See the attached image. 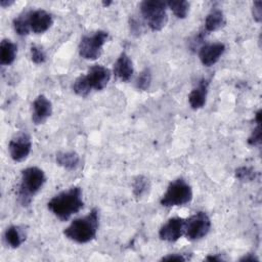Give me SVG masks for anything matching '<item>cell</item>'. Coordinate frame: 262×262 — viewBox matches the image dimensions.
I'll return each mask as SVG.
<instances>
[{"label": "cell", "mask_w": 262, "mask_h": 262, "mask_svg": "<svg viewBox=\"0 0 262 262\" xmlns=\"http://www.w3.org/2000/svg\"><path fill=\"white\" fill-rule=\"evenodd\" d=\"M185 219L180 217L170 218L166 223H164L160 230L159 236L162 241L174 243L177 242L184 234Z\"/></svg>", "instance_id": "9c48e42d"}, {"label": "cell", "mask_w": 262, "mask_h": 262, "mask_svg": "<svg viewBox=\"0 0 262 262\" xmlns=\"http://www.w3.org/2000/svg\"><path fill=\"white\" fill-rule=\"evenodd\" d=\"M151 83V73L149 69H144L137 77L135 81V86L138 90H147Z\"/></svg>", "instance_id": "cb8c5ba5"}, {"label": "cell", "mask_w": 262, "mask_h": 262, "mask_svg": "<svg viewBox=\"0 0 262 262\" xmlns=\"http://www.w3.org/2000/svg\"><path fill=\"white\" fill-rule=\"evenodd\" d=\"M82 189L79 186H72L55 194L47 203V208L61 221L69 220L84 207Z\"/></svg>", "instance_id": "6da1fadb"}, {"label": "cell", "mask_w": 262, "mask_h": 262, "mask_svg": "<svg viewBox=\"0 0 262 262\" xmlns=\"http://www.w3.org/2000/svg\"><path fill=\"white\" fill-rule=\"evenodd\" d=\"M234 175H235V178L238 179L239 181L246 182V181L254 180L256 178L257 172L253 168L243 166V167H238L237 169H235Z\"/></svg>", "instance_id": "d4e9b609"}, {"label": "cell", "mask_w": 262, "mask_h": 262, "mask_svg": "<svg viewBox=\"0 0 262 262\" xmlns=\"http://www.w3.org/2000/svg\"><path fill=\"white\" fill-rule=\"evenodd\" d=\"M211 228L210 217L205 212H198L185 219L184 235L190 241L205 237Z\"/></svg>", "instance_id": "52a82bcc"}, {"label": "cell", "mask_w": 262, "mask_h": 262, "mask_svg": "<svg viewBox=\"0 0 262 262\" xmlns=\"http://www.w3.org/2000/svg\"><path fill=\"white\" fill-rule=\"evenodd\" d=\"M162 261H185V257L181 254H169L161 259Z\"/></svg>", "instance_id": "f546056e"}, {"label": "cell", "mask_w": 262, "mask_h": 262, "mask_svg": "<svg viewBox=\"0 0 262 262\" xmlns=\"http://www.w3.org/2000/svg\"><path fill=\"white\" fill-rule=\"evenodd\" d=\"M149 187H150L149 180L145 176L139 175V176L135 177V179L133 181V194L137 199H140L148 192Z\"/></svg>", "instance_id": "44dd1931"}, {"label": "cell", "mask_w": 262, "mask_h": 262, "mask_svg": "<svg viewBox=\"0 0 262 262\" xmlns=\"http://www.w3.org/2000/svg\"><path fill=\"white\" fill-rule=\"evenodd\" d=\"M28 20L31 28L35 34H42L49 30L53 24V18L49 12L44 9H36L27 12Z\"/></svg>", "instance_id": "8fae6325"}, {"label": "cell", "mask_w": 262, "mask_h": 262, "mask_svg": "<svg viewBox=\"0 0 262 262\" xmlns=\"http://www.w3.org/2000/svg\"><path fill=\"white\" fill-rule=\"evenodd\" d=\"M252 14H253V18L257 23H261V20H262V1L257 0L253 3Z\"/></svg>", "instance_id": "83f0119b"}, {"label": "cell", "mask_w": 262, "mask_h": 262, "mask_svg": "<svg viewBox=\"0 0 262 262\" xmlns=\"http://www.w3.org/2000/svg\"><path fill=\"white\" fill-rule=\"evenodd\" d=\"M130 30L133 34H137L139 35L141 33V25L140 21H138V19L132 17L130 18Z\"/></svg>", "instance_id": "f1b7e54d"}, {"label": "cell", "mask_w": 262, "mask_h": 262, "mask_svg": "<svg viewBox=\"0 0 262 262\" xmlns=\"http://www.w3.org/2000/svg\"><path fill=\"white\" fill-rule=\"evenodd\" d=\"M208 86L209 82L206 79H202L198 86L190 91L188 95V102L192 110H199L205 105L208 94Z\"/></svg>", "instance_id": "9a60e30c"}, {"label": "cell", "mask_w": 262, "mask_h": 262, "mask_svg": "<svg viewBox=\"0 0 262 262\" xmlns=\"http://www.w3.org/2000/svg\"><path fill=\"white\" fill-rule=\"evenodd\" d=\"M12 25H13L14 31L19 36H27L31 31L27 12L25 14H20L17 17H15L12 21Z\"/></svg>", "instance_id": "603a6c76"}, {"label": "cell", "mask_w": 262, "mask_h": 262, "mask_svg": "<svg viewBox=\"0 0 262 262\" xmlns=\"http://www.w3.org/2000/svg\"><path fill=\"white\" fill-rule=\"evenodd\" d=\"M111 76H112V73L110 69L100 64L92 66L88 70L87 74L85 75L86 80L90 85L91 89H94L97 91L102 90L107 85V83L111 80Z\"/></svg>", "instance_id": "30bf717a"}, {"label": "cell", "mask_w": 262, "mask_h": 262, "mask_svg": "<svg viewBox=\"0 0 262 262\" xmlns=\"http://www.w3.org/2000/svg\"><path fill=\"white\" fill-rule=\"evenodd\" d=\"M111 3H112V2H103V5H106V6H107V5H110Z\"/></svg>", "instance_id": "836d02e7"}, {"label": "cell", "mask_w": 262, "mask_h": 262, "mask_svg": "<svg viewBox=\"0 0 262 262\" xmlns=\"http://www.w3.org/2000/svg\"><path fill=\"white\" fill-rule=\"evenodd\" d=\"M140 12L149 29L161 31L168 21L167 4L161 0H144L140 3Z\"/></svg>", "instance_id": "277c9868"}, {"label": "cell", "mask_w": 262, "mask_h": 262, "mask_svg": "<svg viewBox=\"0 0 262 262\" xmlns=\"http://www.w3.org/2000/svg\"><path fill=\"white\" fill-rule=\"evenodd\" d=\"M26 232L25 230L17 225L9 226L4 232V239L6 244L13 249L20 247V245L26 241Z\"/></svg>", "instance_id": "2e32d148"}, {"label": "cell", "mask_w": 262, "mask_h": 262, "mask_svg": "<svg viewBox=\"0 0 262 262\" xmlns=\"http://www.w3.org/2000/svg\"><path fill=\"white\" fill-rule=\"evenodd\" d=\"M32 121L35 125H41L52 114V103L43 94L38 95L32 104Z\"/></svg>", "instance_id": "7c38bea8"}, {"label": "cell", "mask_w": 262, "mask_h": 262, "mask_svg": "<svg viewBox=\"0 0 262 262\" xmlns=\"http://www.w3.org/2000/svg\"><path fill=\"white\" fill-rule=\"evenodd\" d=\"M225 51V44L221 42L203 45L199 50V58L205 67L215 64Z\"/></svg>", "instance_id": "4fadbf2b"}, {"label": "cell", "mask_w": 262, "mask_h": 262, "mask_svg": "<svg viewBox=\"0 0 262 262\" xmlns=\"http://www.w3.org/2000/svg\"><path fill=\"white\" fill-rule=\"evenodd\" d=\"M261 138H262V131H261V123H257V126L252 131V134L250 135L248 139V143L253 146H257L261 144Z\"/></svg>", "instance_id": "4316f807"}, {"label": "cell", "mask_w": 262, "mask_h": 262, "mask_svg": "<svg viewBox=\"0 0 262 262\" xmlns=\"http://www.w3.org/2000/svg\"><path fill=\"white\" fill-rule=\"evenodd\" d=\"M167 6L173 11L175 16L178 18H185L188 10H189V3L185 0H169Z\"/></svg>", "instance_id": "ffe728a7"}, {"label": "cell", "mask_w": 262, "mask_h": 262, "mask_svg": "<svg viewBox=\"0 0 262 262\" xmlns=\"http://www.w3.org/2000/svg\"><path fill=\"white\" fill-rule=\"evenodd\" d=\"M17 53V46L9 39H3L0 44V63L2 66L11 64Z\"/></svg>", "instance_id": "e0dca14e"}, {"label": "cell", "mask_w": 262, "mask_h": 262, "mask_svg": "<svg viewBox=\"0 0 262 262\" xmlns=\"http://www.w3.org/2000/svg\"><path fill=\"white\" fill-rule=\"evenodd\" d=\"M9 155L14 162L25 161L32 150V140L29 134L23 132L13 137L8 144Z\"/></svg>", "instance_id": "ba28073f"}, {"label": "cell", "mask_w": 262, "mask_h": 262, "mask_svg": "<svg viewBox=\"0 0 262 262\" xmlns=\"http://www.w3.org/2000/svg\"><path fill=\"white\" fill-rule=\"evenodd\" d=\"M46 176L38 167H28L21 171L20 183L18 186V201L23 206H28L32 198L42 188Z\"/></svg>", "instance_id": "3957f363"}, {"label": "cell", "mask_w": 262, "mask_h": 262, "mask_svg": "<svg viewBox=\"0 0 262 262\" xmlns=\"http://www.w3.org/2000/svg\"><path fill=\"white\" fill-rule=\"evenodd\" d=\"M133 63L126 52H122L114 64V74L122 81L128 82L133 75Z\"/></svg>", "instance_id": "5bb4252c"}, {"label": "cell", "mask_w": 262, "mask_h": 262, "mask_svg": "<svg viewBox=\"0 0 262 262\" xmlns=\"http://www.w3.org/2000/svg\"><path fill=\"white\" fill-rule=\"evenodd\" d=\"M207 261H222L223 259L219 255H210L206 258Z\"/></svg>", "instance_id": "1f68e13d"}, {"label": "cell", "mask_w": 262, "mask_h": 262, "mask_svg": "<svg viewBox=\"0 0 262 262\" xmlns=\"http://www.w3.org/2000/svg\"><path fill=\"white\" fill-rule=\"evenodd\" d=\"M107 38L108 34L105 31H96L92 35L82 37L78 47L80 56L88 60L98 58Z\"/></svg>", "instance_id": "8992f818"}, {"label": "cell", "mask_w": 262, "mask_h": 262, "mask_svg": "<svg viewBox=\"0 0 262 262\" xmlns=\"http://www.w3.org/2000/svg\"><path fill=\"white\" fill-rule=\"evenodd\" d=\"M98 221V211L94 208L86 216L73 220L71 224L64 228L63 234L69 239L78 244L89 243L96 236Z\"/></svg>", "instance_id": "7a4b0ae2"}, {"label": "cell", "mask_w": 262, "mask_h": 262, "mask_svg": "<svg viewBox=\"0 0 262 262\" xmlns=\"http://www.w3.org/2000/svg\"><path fill=\"white\" fill-rule=\"evenodd\" d=\"M74 92L81 97H86L91 92V87L88 84L85 75H80L73 83Z\"/></svg>", "instance_id": "7402d4cb"}, {"label": "cell", "mask_w": 262, "mask_h": 262, "mask_svg": "<svg viewBox=\"0 0 262 262\" xmlns=\"http://www.w3.org/2000/svg\"><path fill=\"white\" fill-rule=\"evenodd\" d=\"M226 24L224 13L220 9H213L208 13L205 19V30L207 32H215L222 29Z\"/></svg>", "instance_id": "ac0fdd59"}, {"label": "cell", "mask_w": 262, "mask_h": 262, "mask_svg": "<svg viewBox=\"0 0 262 262\" xmlns=\"http://www.w3.org/2000/svg\"><path fill=\"white\" fill-rule=\"evenodd\" d=\"M55 161L57 165L67 170H75L79 166L80 157L75 151H59L56 154Z\"/></svg>", "instance_id": "d6986e66"}, {"label": "cell", "mask_w": 262, "mask_h": 262, "mask_svg": "<svg viewBox=\"0 0 262 262\" xmlns=\"http://www.w3.org/2000/svg\"><path fill=\"white\" fill-rule=\"evenodd\" d=\"M239 261H241V262H248V261L253 262V261H259V258L256 257L254 254H247V255H245L244 257H242V258L239 259Z\"/></svg>", "instance_id": "4dcf8cb0"}, {"label": "cell", "mask_w": 262, "mask_h": 262, "mask_svg": "<svg viewBox=\"0 0 262 262\" xmlns=\"http://www.w3.org/2000/svg\"><path fill=\"white\" fill-rule=\"evenodd\" d=\"M30 54H31V59L34 63L36 64H41L44 63L47 59L46 53L44 51V49L38 45H34L31 47L30 50Z\"/></svg>", "instance_id": "484cf974"}, {"label": "cell", "mask_w": 262, "mask_h": 262, "mask_svg": "<svg viewBox=\"0 0 262 262\" xmlns=\"http://www.w3.org/2000/svg\"><path fill=\"white\" fill-rule=\"evenodd\" d=\"M14 3V1H12V0H0V5L2 6V7H9L10 5H12Z\"/></svg>", "instance_id": "d6a6232c"}, {"label": "cell", "mask_w": 262, "mask_h": 262, "mask_svg": "<svg viewBox=\"0 0 262 262\" xmlns=\"http://www.w3.org/2000/svg\"><path fill=\"white\" fill-rule=\"evenodd\" d=\"M191 199V186L183 178H178L168 185L166 192L160 200V203L164 207H176L189 203Z\"/></svg>", "instance_id": "5b68a950"}]
</instances>
